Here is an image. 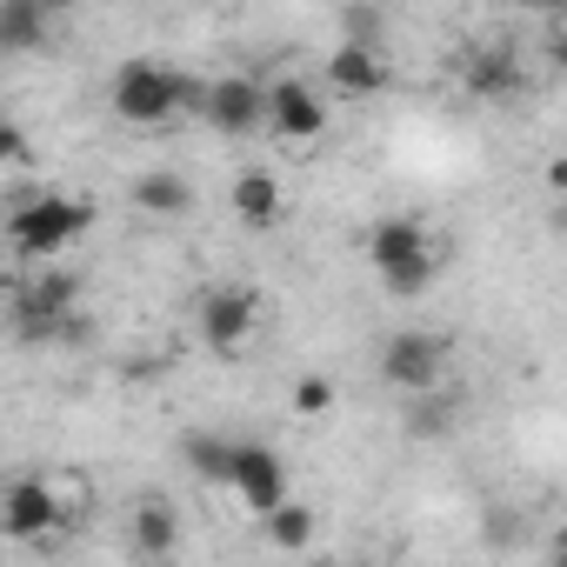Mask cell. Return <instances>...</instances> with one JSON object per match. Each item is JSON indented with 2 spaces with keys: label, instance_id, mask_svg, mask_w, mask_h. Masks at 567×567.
Returning a JSON list of instances; mask_svg holds the SVG:
<instances>
[{
  "label": "cell",
  "instance_id": "1",
  "mask_svg": "<svg viewBox=\"0 0 567 567\" xmlns=\"http://www.w3.org/2000/svg\"><path fill=\"white\" fill-rule=\"evenodd\" d=\"M200 94H207V81H187L181 68L134 54V61H121L114 81H107V114H114L121 127H134V134H154V127H174L187 107L200 114Z\"/></svg>",
  "mask_w": 567,
  "mask_h": 567
},
{
  "label": "cell",
  "instance_id": "2",
  "mask_svg": "<svg viewBox=\"0 0 567 567\" xmlns=\"http://www.w3.org/2000/svg\"><path fill=\"white\" fill-rule=\"evenodd\" d=\"M368 267H374V280L394 295V301H414V295H427L434 280H441V260H447V247H441V234L421 220V214H381L374 227H368Z\"/></svg>",
  "mask_w": 567,
  "mask_h": 567
},
{
  "label": "cell",
  "instance_id": "3",
  "mask_svg": "<svg viewBox=\"0 0 567 567\" xmlns=\"http://www.w3.org/2000/svg\"><path fill=\"white\" fill-rule=\"evenodd\" d=\"M94 227V200H81V194H34V200H21L14 214H8V247L28 260V267H61V254L81 240Z\"/></svg>",
  "mask_w": 567,
  "mask_h": 567
},
{
  "label": "cell",
  "instance_id": "4",
  "mask_svg": "<svg viewBox=\"0 0 567 567\" xmlns=\"http://www.w3.org/2000/svg\"><path fill=\"white\" fill-rule=\"evenodd\" d=\"M81 274L74 267H28L14 288V334L21 341H87L81 328Z\"/></svg>",
  "mask_w": 567,
  "mask_h": 567
},
{
  "label": "cell",
  "instance_id": "5",
  "mask_svg": "<svg viewBox=\"0 0 567 567\" xmlns=\"http://www.w3.org/2000/svg\"><path fill=\"white\" fill-rule=\"evenodd\" d=\"M447 354H454L447 334H434V328H394L374 348V374L401 401H421V394H441L447 388Z\"/></svg>",
  "mask_w": 567,
  "mask_h": 567
},
{
  "label": "cell",
  "instance_id": "6",
  "mask_svg": "<svg viewBox=\"0 0 567 567\" xmlns=\"http://www.w3.org/2000/svg\"><path fill=\"white\" fill-rule=\"evenodd\" d=\"M194 328H200V341H207L214 354H240V348L267 328V295L247 288V280H220V288L200 295Z\"/></svg>",
  "mask_w": 567,
  "mask_h": 567
},
{
  "label": "cell",
  "instance_id": "7",
  "mask_svg": "<svg viewBox=\"0 0 567 567\" xmlns=\"http://www.w3.org/2000/svg\"><path fill=\"white\" fill-rule=\"evenodd\" d=\"M254 520H267L274 507H288L295 501V474H288V454L267 447V441H240L234 454V487H227Z\"/></svg>",
  "mask_w": 567,
  "mask_h": 567
},
{
  "label": "cell",
  "instance_id": "8",
  "mask_svg": "<svg viewBox=\"0 0 567 567\" xmlns=\"http://www.w3.org/2000/svg\"><path fill=\"white\" fill-rule=\"evenodd\" d=\"M200 121L220 141L267 134V81H254V74H214L207 94H200Z\"/></svg>",
  "mask_w": 567,
  "mask_h": 567
},
{
  "label": "cell",
  "instance_id": "9",
  "mask_svg": "<svg viewBox=\"0 0 567 567\" xmlns=\"http://www.w3.org/2000/svg\"><path fill=\"white\" fill-rule=\"evenodd\" d=\"M267 134L288 141V147H308L328 134V87L301 81V74H280L267 81Z\"/></svg>",
  "mask_w": 567,
  "mask_h": 567
},
{
  "label": "cell",
  "instance_id": "10",
  "mask_svg": "<svg viewBox=\"0 0 567 567\" xmlns=\"http://www.w3.org/2000/svg\"><path fill=\"white\" fill-rule=\"evenodd\" d=\"M74 527L61 520V501L48 487V474H14L8 481V540L14 547H61Z\"/></svg>",
  "mask_w": 567,
  "mask_h": 567
},
{
  "label": "cell",
  "instance_id": "11",
  "mask_svg": "<svg viewBox=\"0 0 567 567\" xmlns=\"http://www.w3.org/2000/svg\"><path fill=\"white\" fill-rule=\"evenodd\" d=\"M181 507L167 501V494H134V507H127V547H134V560L141 567H167L174 554H181Z\"/></svg>",
  "mask_w": 567,
  "mask_h": 567
},
{
  "label": "cell",
  "instance_id": "12",
  "mask_svg": "<svg viewBox=\"0 0 567 567\" xmlns=\"http://www.w3.org/2000/svg\"><path fill=\"white\" fill-rule=\"evenodd\" d=\"M227 214L247 227V234H274L288 220V187H280L274 167H240L234 187H227Z\"/></svg>",
  "mask_w": 567,
  "mask_h": 567
},
{
  "label": "cell",
  "instance_id": "13",
  "mask_svg": "<svg viewBox=\"0 0 567 567\" xmlns=\"http://www.w3.org/2000/svg\"><path fill=\"white\" fill-rule=\"evenodd\" d=\"M328 94H341V101H374V94H388V54L381 48H361V41H341L334 54H328Z\"/></svg>",
  "mask_w": 567,
  "mask_h": 567
},
{
  "label": "cell",
  "instance_id": "14",
  "mask_svg": "<svg viewBox=\"0 0 567 567\" xmlns=\"http://www.w3.org/2000/svg\"><path fill=\"white\" fill-rule=\"evenodd\" d=\"M520 81H527V68H520V54L507 41H487V48H467L461 54V87L481 94V101H514Z\"/></svg>",
  "mask_w": 567,
  "mask_h": 567
},
{
  "label": "cell",
  "instance_id": "15",
  "mask_svg": "<svg viewBox=\"0 0 567 567\" xmlns=\"http://www.w3.org/2000/svg\"><path fill=\"white\" fill-rule=\"evenodd\" d=\"M127 200H134V214H147V220H187V214H194V181H187L181 167H147V174L127 181Z\"/></svg>",
  "mask_w": 567,
  "mask_h": 567
},
{
  "label": "cell",
  "instance_id": "16",
  "mask_svg": "<svg viewBox=\"0 0 567 567\" xmlns=\"http://www.w3.org/2000/svg\"><path fill=\"white\" fill-rule=\"evenodd\" d=\"M234 454H240V434H220V427H187L181 434V467L207 487H234Z\"/></svg>",
  "mask_w": 567,
  "mask_h": 567
},
{
  "label": "cell",
  "instance_id": "17",
  "mask_svg": "<svg viewBox=\"0 0 567 567\" xmlns=\"http://www.w3.org/2000/svg\"><path fill=\"white\" fill-rule=\"evenodd\" d=\"M54 34V8L48 0H0V48L8 54H34Z\"/></svg>",
  "mask_w": 567,
  "mask_h": 567
},
{
  "label": "cell",
  "instance_id": "18",
  "mask_svg": "<svg viewBox=\"0 0 567 567\" xmlns=\"http://www.w3.org/2000/svg\"><path fill=\"white\" fill-rule=\"evenodd\" d=\"M315 534H321V514H315L308 501H288V507H274V514L260 520V540H267L274 554H301Z\"/></svg>",
  "mask_w": 567,
  "mask_h": 567
},
{
  "label": "cell",
  "instance_id": "19",
  "mask_svg": "<svg viewBox=\"0 0 567 567\" xmlns=\"http://www.w3.org/2000/svg\"><path fill=\"white\" fill-rule=\"evenodd\" d=\"M401 427H408V441H447V434H454V394L441 388V394H421V401H408Z\"/></svg>",
  "mask_w": 567,
  "mask_h": 567
},
{
  "label": "cell",
  "instance_id": "20",
  "mask_svg": "<svg viewBox=\"0 0 567 567\" xmlns=\"http://www.w3.org/2000/svg\"><path fill=\"white\" fill-rule=\"evenodd\" d=\"M48 487H54V501H61V520H68V527H87V514H94V487H87V474H74V467H48Z\"/></svg>",
  "mask_w": 567,
  "mask_h": 567
},
{
  "label": "cell",
  "instance_id": "21",
  "mask_svg": "<svg viewBox=\"0 0 567 567\" xmlns=\"http://www.w3.org/2000/svg\"><path fill=\"white\" fill-rule=\"evenodd\" d=\"M334 401H341L334 374H301V381H295V394H288V408H295L301 421H321V414H334Z\"/></svg>",
  "mask_w": 567,
  "mask_h": 567
},
{
  "label": "cell",
  "instance_id": "22",
  "mask_svg": "<svg viewBox=\"0 0 567 567\" xmlns=\"http://www.w3.org/2000/svg\"><path fill=\"white\" fill-rule=\"evenodd\" d=\"M0 161H8V167H28V134H21V121L0 127Z\"/></svg>",
  "mask_w": 567,
  "mask_h": 567
},
{
  "label": "cell",
  "instance_id": "23",
  "mask_svg": "<svg viewBox=\"0 0 567 567\" xmlns=\"http://www.w3.org/2000/svg\"><path fill=\"white\" fill-rule=\"evenodd\" d=\"M547 68H554V74H567V28H554V34H547Z\"/></svg>",
  "mask_w": 567,
  "mask_h": 567
},
{
  "label": "cell",
  "instance_id": "24",
  "mask_svg": "<svg viewBox=\"0 0 567 567\" xmlns=\"http://www.w3.org/2000/svg\"><path fill=\"white\" fill-rule=\"evenodd\" d=\"M547 567H567V514H560V527L547 534Z\"/></svg>",
  "mask_w": 567,
  "mask_h": 567
},
{
  "label": "cell",
  "instance_id": "25",
  "mask_svg": "<svg viewBox=\"0 0 567 567\" xmlns=\"http://www.w3.org/2000/svg\"><path fill=\"white\" fill-rule=\"evenodd\" d=\"M547 187H567V154H554V167H547Z\"/></svg>",
  "mask_w": 567,
  "mask_h": 567
}]
</instances>
